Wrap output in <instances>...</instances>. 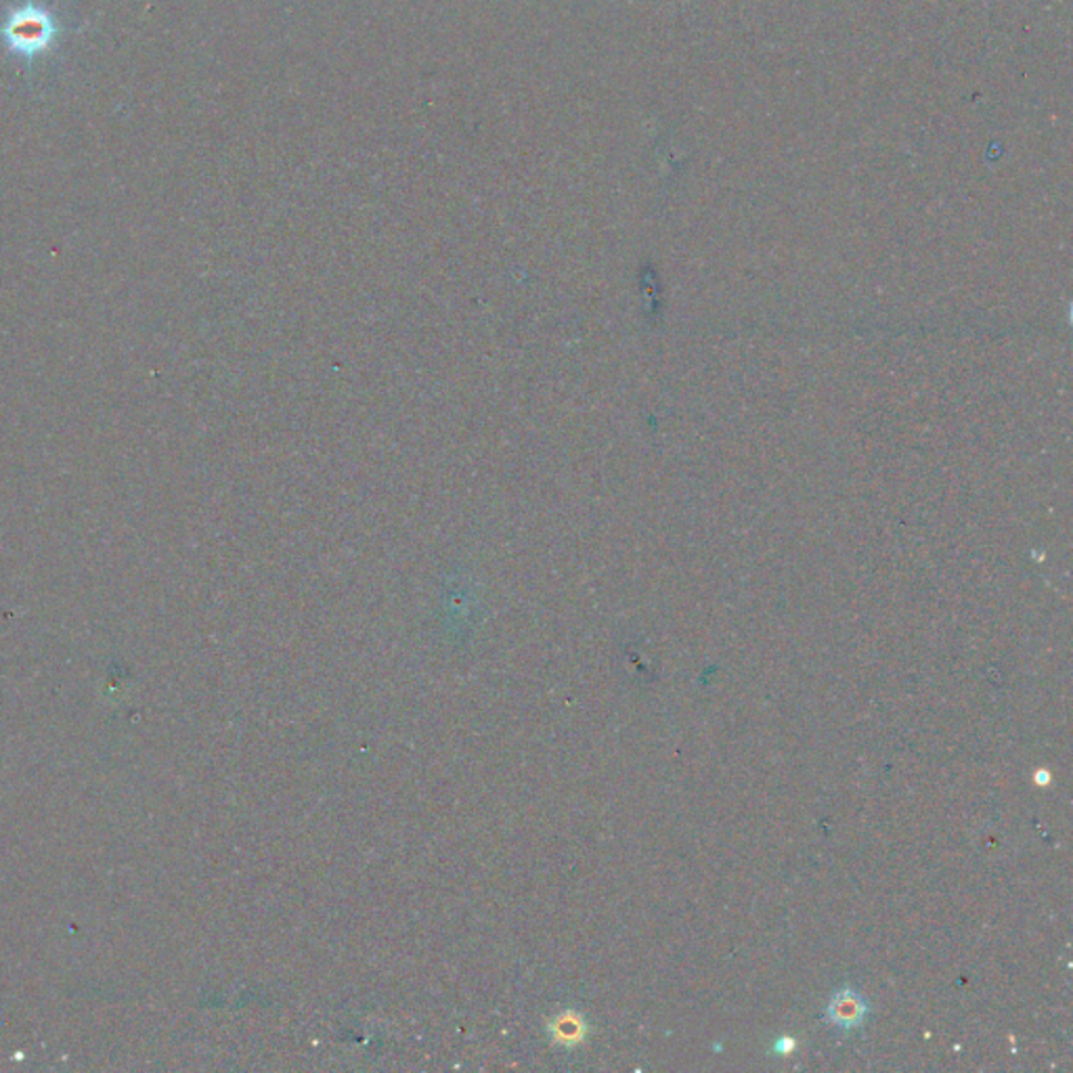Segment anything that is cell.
<instances>
[{"label": "cell", "instance_id": "277c9868", "mask_svg": "<svg viewBox=\"0 0 1073 1073\" xmlns=\"http://www.w3.org/2000/svg\"><path fill=\"white\" fill-rule=\"evenodd\" d=\"M1035 781L1042 782V784H1046V782H1049V776L1044 774V770H1042V774H1038V776H1035Z\"/></svg>", "mask_w": 1073, "mask_h": 1073}, {"label": "cell", "instance_id": "6da1fadb", "mask_svg": "<svg viewBox=\"0 0 1073 1073\" xmlns=\"http://www.w3.org/2000/svg\"><path fill=\"white\" fill-rule=\"evenodd\" d=\"M0 34L13 53L23 58H37L55 39L58 23L47 9L25 4L7 18L0 28Z\"/></svg>", "mask_w": 1073, "mask_h": 1073}, {"label": "cell", "instance_id": "7a4b0ae2", "mask_svg": "<svg viewBox=\"0 0 1073 1073\" xmlns=\"http://www.w3.org/2000/svg\"><path fill=\"white\" fill-rule=\"evenodd\" d=\"M868 1015H870V1004L856 988H840L830 998L828 1007L824 1009L826 1023L840 1032L862 1030Z\"/></svg>", "mask_w": 1073, "mask_h": 1073}, {"label": "cell", "instance_id": "3957f363", "mask_svg": "<svg viewBox=\"0 0 1073 1073\" xmlns=\"http://www.w3.org/2000/svg\"><path fill=\"white\" fill-rule=\"evenodd\" d=\"M793 1046H795V1040L793 1038H781L774 1044V1053L788 1054L793 1051Z\"/></svg>", "mask_w": 1073, "mask_h": 1073}]
</instances>
